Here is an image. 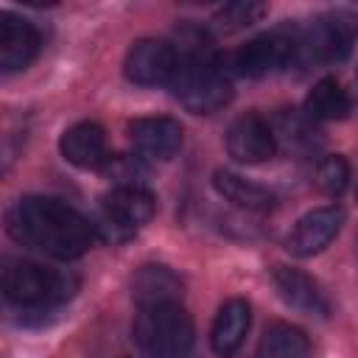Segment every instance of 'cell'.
<instances>
[{
    "label": "cell",
    "instance_id": "cell-1",
    "mask_svg": "<svg viewBox=\"0 0 358 358\" xmlns=\"http://www.w3.org/2000/svg\"><path fill=\"white\" fill-rule=\"evenodd\" d=\"M8 235L56 260H76L90 249L92 224L53 196H22L6 215Z\"/></svg>",
    "mask_w": 358,
    "mask_h": 358
},
{
    "label": "cell",
    "instance_id": "cell-2",
    "mask_svg": "<svg viewBox=\"0 0 358 358\" xmlns=\"http://www.w3.org/2000/svg\"><path fill=\"white\" fill-rule=\"evenodd\" d=\"M179 64L171 78L176 101L193 115H210L229 103L232 84L221 67L213 42L199 31L179 34Z\"/></svg>",
    "mask_w": 358,
    "mask_h": 358
},
{
    "label": "cell",
    "instance_id": "cell-3",
    "mask_svg": "<svg viewBox=\"0 0 358 358\" xmlns=\"http://www.w3.org/2000/svg\"><path fill=\"white\" fill-rule=\"evenodd\" d=\"M131 333L148 358H190L196 341L193 322L179 302H157L140 308Z\"/></svg>",
    "mask_w": 358,
    "mask_h": 358
},
{
    "label": "cell",
    "instance_id": "cell-4",
    "mask_svg": "<svg viewBox=\"0 0 358 358\" xmlns=\"http://www.w3.org/2000/svg\"><path fill=\"white\" fill-rule=\"evenodd\" d=\"M76 277L34 260H8L3 268V294L20 308H53L73 296Z\"/></svg>",
    "mask_w": 358,
    "mask_h": 358
},
{
    "label": "cell",
    "instance_id": "cell-5",
    "mask_svg": "<svg viewBox=\"0 0 358 358\" xmlns=\"http://www.w3.org/2000/svg\"><path fill=\"white\" fill-rule=\"evenodd\" d=\"M157 201L143 185H117L101 199L98 229L106 241H126L154 218Z\"/></svg>",
    "mask_w": 358,
    "mask_h": 358
},
{
    "label": "cell",
    "instance_id": "cell-6",
    "mask_svg": "<svg viewBox=\"0 0 358 358\" xmlns=\"http://www.w3.org/2000/svg\"><path fill=\"white\" fill-rule=\"evenodd\" d=\"M296 62V31H271L255 36L232 56V70L243 78H263Z\"/></svg>",
    "mask_w": 358,
    "mask_h": 358
},
{
    "label": "cell",
    "instance_id": "cell-7",
    "mask_svg": "<svg viewBox=\"0 0 358 358\" xmlns=\"http://www.w3.org/2000/svg\"><path fill=\"white\" fill-rule=\"evenodd\" d=\"M179 64V53L165 39H137L123 62V73L137 87L171 84Z\"/></svg>",
    "mask_w": 358,
    "mask_h": 358
},
{
    "label": "cell",
    "instance_id": "cell-8",
    "mask_svg": "<svg viewBox=\"0 0 358 358\" xmlns=\"http://www.w3.org/2000/svg\"><path fill=\"white\" fill-rule=\"evenodd\" d=\"M352 31L344 20H316L305 31H296V62H341L350 53Z\"/></svg>",
    "mask_w": 358,
    "mask_h": 358
},
{
    "label": "cell",
    "instance_id": "cell-9",
    "mask_svg": "<svg viewBox=\"0 0 358 358\" xmlns=\"http://www.w3.org/2000/svg\"><path fill=\"white\" fill-rule=\"evenodd\" d=\"M227 151L238 162L257 165V162H266L274 157L277 137L260 115L249 112V115H241L238 120H232V126L227 129Z\"/></svg>",
    "mask_w": 358,
    "mask_h": 358
},
{
    "label": "cell",
    "instance_id": "cell-10",
    "mask_svg": "<svg viewBox=\"0 0 358 358\" xmlns=\"http://www.w3.org/2000/svg\"><path fill=\"white\" fill-rule=\"evenodd\" d=\"M341 224H344V213L338 207L310 210L291 229V235H288V252L296 255V257H310V255L322 252L338 235Z\"/></svg>",
    "mask_w": 358,
    "mask_h": 358
},
{
    "label": "cell",
    "instance_id": "cell-11",
    "mask_svg": "<svg viewBox=\"0 0 358 358\" xmlns=\"http://www.w3.org/2000/svg\"><path fill=\"white\" fill-rule=\"evenodd\" d=\"M36 53H39V31L28 20L11 11H3L0 14V70L17 73L28 67Z\"/></svg>",
    "mask_w": 358,
    "mask_h": 358
},
{
    "label": "cell",
    "instance_id": "cell-12",
    "mask_svg": "<svg viewBox=\"0 0 358 358\" xmlns=\"http://www.w3.org/2000/svg\"><path fill=\"white\" fill-rule=\"evenodd\" d=\"M129 140L148 159H171L182 148V126L173 117H137L129 123Z\"/></svg>",
    "mask_w": 358,
    "mask_h": 358
},
{
    "label": "cell",
    "instance_id": "cell-13",
    "mask_svg": "<svg viewBox=\"0 0 358 358\" xmlns=\"http://www.w3.org/2000/svg\"><path fill=\"white\" fill-rule=\"evenodd\" d=\"M271 280H274L277 294L285 299V305H291L302 313H310V316H327L330 313V302H327L324 291L305 271L291 268V266H274Z\"/></svg>",
    "mask_w": 358,
    "mask_h": 358
},
{
    "label": "cell",
    "instance_id": "cell-14",
    "mask_svg": "<svg viewBox=\"0 0 358 358\" xmlns=\"http://www.w3.org/2000/svg\"><path fill=\"white\" fill-rule=\"evenodd\" d=\"M59 148H62V157L76 168H103L109 159L106 134L92 120H81V123L70 126L62 134Z\"/></svg>",
    "mask_w": 358,
    "mask_h": 358
},
{
    "label": "cell",
    "instance_id": "cell-15",
    "mask_svg": "<svg viewBox=\"0 0 358 358\" xmlns=\"http://www.w3.org/2000/svg\"><path fill=\"white\" fill-rule=\"evenodd\" d=\"M249 322H252V313H249V305L246 299H229L218 308V316L213 322V333H210V344L218 355H232L243 338H246V330H249Z\"/></svg>",
    "mask_w": 358,
    "mask_h": 358
},
{
    "label": "cell",
    "instance_id": "cell-16",
    "mask_svg": "<svg viewBox=\"0 0 358 358\" xmlns=\"http://www.w3.org/2000/svg\"><path fill=\"white\" fill-rule=\"evenodd\" d=\"M213 185L229 204H235L241 210L260 213V215L274 210V193L271 190H266V187H260V185H255V182H249L232 171H215Z\"/></svg>",
    "mask_w": 358,
    "mask_h": 358
},
{
    "label": "cell",
    "instance_id": "cell-17",
    "mask_svg": "<svg viewBox=\"0 0 358 358\" xmlns=\"http://www.w3.org/2000/svg\"><path fill=\"white\" fill-rule=\"evenodd\" d=\"M182 282L165 266H143L131 280V296L137 308L157 305V302H179Z\"/></svg>",
    "mask_w": 358,
    "mask_h": 358
},
{
    "label": "cell",
    "instance_id": "cell-18",
    "mask_svg": "<svg viewBox=\"0 0 358 358\" xmlns=\"http://www.w3.org/2000/svg\"><path fill=\"white\" fill-rule=\"evenodd\" d=\"M350 112V95L336 78H322L305 98V115L310 120H341Z\"/></svg>",
    "mask_w": 358,
    "mask_h": 358
},
{
    "label": "cell",
    "instance_id": "cell-19",
    "mask_svg": "<svg viewBox=\"0 0 358 358\" xmlns=\"http://www.w3.org/2000/svg\"><path fill=\"white\" fill-rule=\"evenodd\" d=\"M308 336L299 327L277 322L263 333L255 358H308Z\"/></svg>",
    "mask_w": 358,
    "mask_h": 358
},
{
    "label": "cell",
    "instance_id": "cell-20",
    "mask_svg": "<svg viewBox=\"0 0 358 358\" xmlns=\"http://www.w3.org/2000/svg\"><path fill=\"white\" fill-rule=\"evenodd\" d=\"M347 182H350V165H347L344 157L333 154V157H324V159L319 162V168H316V185H319L324 193L341 196L344 187H347Z\"/></svg>",
    "mask_w": 358,
    "mask_h": 358
},
{
    "label": "cell",
    "instance_id": "cell-21",
    "mask_svg": "<svg viewBox=\"0 0 358 358\" xmlns=\"http://www.w3.org/2000/svg\"><path fill=\"white\" fill-rule=\"evenodd\" d=\"M260 14H263V6H257V3H229L218 11V22H221V28L235 31V28L255 22Z\"/></svg>",
    "mask_w": 358,
    "mask_h": 358
},
{
    "label": "cell",
    "instance_id": "cell-22",
    "mask_svg": "<svg viewBox=\"0 0 358 358\" xmlns=\"http://www.w3.org/2000/svg\"><path fill=\"white\" fill-rule=\"evenodd\" d=\"M103 171H106L112 179H117L120 185H140V176L145 173V168H143L134 157H126V154L109 157L106 165H103Z\"/></svg>",
    "mask_w": 358,
    "mask_h": 358
}]
</instances>
